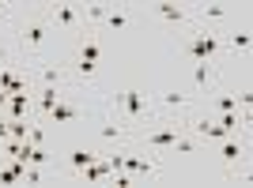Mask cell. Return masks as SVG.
Instances as JSON below:
<instances>
[{
	"label": "cell",
	"instance_id": "obj_10",
	"mask_svg": "<svg viewBox=\"0 0 253 188\" xmlns=\"http://www.w3.org/2000/svg\"><path fill=\"white\" fill-rule=\"evenodd\" d=\"M4 109H8V121H27V113H31V94H11Z\"/></svg>",
	"mask_w": 253,
	"mask_h": 188
},
{
	"label": "cell",
	"instance_id": "obj_7",
	"mask_svg": "<svg viewBox=\"0 0 253 188\" xmlns=\"http://www.w3.org/2000/svg\"><path fill=\"white\" fill-rule=\"evenodd\" d=\"M49 19L57 23V27H80V8L76 4H53V11H49Z\"/></svg>",
	"mask_w": 253,
	"mask_h": 188
},
{
	"label": "cell",
	"instance_id": "obj_21",
	"mask_svg": "<svg viewBox=\"0 0 253 188\" xmlns=\"http://www.w3.org/2000/svg\"><path fill=\"white\" fill-rule=\"evenodd\" d=\"M201 15H204V19H227L231 11L223 8V4H201Z\"/></svg>",
	"mask_w": 253,
	"mask_h": 188
},
{
	"label": "cell",
	"instance_id": "obj_8",
	"mask_svg": "<svg viewBox=\"0 0 253 188\" xmlns=\"http://www.w3.org/2000/svg\"><path fill=\"white\" fill-rule=\"evenodd\" d=\"M121 169L128 177H155V162H144V158H132V155H121Z\"/></svg>",
	"mask_w": 253,
	"mask_h": 188
},
{
	"label": "cell",
	"instance_id": "obj_28",
	"mask_svg": "<svg viewBox=\"0 0 253 188\" xmlns=\"http://www.w3.org/2000/svg\"><path fill=\"white\" fill-rule=\"evenodd\" d=\"M4 15H8V8H4V4H0V19H4Z\"/></svg>",
	"mask_w": 253,
	"mask_h": 188
},
{
	"label": "cell",
	"instance_id": "obj_5",
	"mask_svg": "<svg viewBox=\"0 0 253 188\" xmlns=\"http://www.w3.org/2000/svg\"><path fill=\"white\" fill-rule=\"evenodd\" d=\"M45 34H49L45 19H31V23H23V27H19V45H23V49H42Z\"/></svg>",
	"mask_w": 253,
	"mask_h": 188
},
{
	"label": "cell",
	"instance_id": "obj_6",
	"mask_svg": "<svg viewBox=\"0 0 253 188\" xmlns=\"http://www.w3.org/2000/svg\"><path fill=\"white\" fill-rule=\"evenodd\" d=\"M189 128H193L201 139H223V136H231V132H227L219 121H208V117H197V121H189Z\"/></svg>",
	"mask_w": 253,
	"mask_h": 188
},
{
	"label": "cell",
	"instance_id": "obj_2",
	"mask_svg": "<svg viewBox=\"0 0 253 188\" xmlns=\"http://www.w3.org/2000/svg\"><path fill=\"white\" fill-rule=\"evenodd\" d=\"M185 53H189V61L197 64V61H211L215 53H219V38L211 31H197L189 38V45H185Z\"/></svg>",
	"mask_w": 253,
	"mask_h": 188
},
{
	"label": "cell",
	"instance_id": "obj_16",
	"mask_svg": "<svg viewBox=\"0 0 253 188\" xmlns=\"http://www.w3.org/2000/svg\"><path fill=\"white\" fill-rule=\"evenodd\" d=\"M125 136H128L125 128H121V125H110V121H106V125L98 128V139H106V143H121Z\"/></svg>",
	"mask_w": 253,
	"mask_h": 188
},
{
	"label": "cell",
	"instance_id": "obj_27",
	"mask_svg": "<svg viewBox=\"0 0 253 188\" xmlns=\"http://www.w3.org/2000/svg\"><path fill=\"white\" fill-rule=\"evenodd\" d=\"M8 98H11L8 91H0V109H4V105H8Z\"/></svg>",
	"mask_w": 253,
	"mask_h": 188
},
{
	"label": "cell",
	"instance_id": "obj_11",
	"mask_svg": "<svg viewBox=\"0 0 253 188\" xmlns=\"http://www.w3.org/2000/svg\"><path fill=\"white\" fill-rule=\"evenodd\" d=\"M215 83V68L211 61H197L193 64V87H211Z\"/></svg>",
	"mask_w": 253,
	"mask_h": 188
},
{
	"label": "cell",
	"instance_id": "obj_25",
	"mask_svg": "<svg viewBox=\"0 0 253 188\" xmlns=\"http://www.w3.org/2000/svg\"><path fill=\"white\" fill-rule=\"evenodd\" d=\"M219 125L227 128V132H234L238 125H246V121H238V113H219Z\"/></svg>",
	"mask_w": 253,
	"mask_h": 188
},
{
	"label": "cell",
	"instance_id": "obj_9",
	"mask_svg": "<svg viewBox=\"0 0 253 188\" xmlns=\"http://www.w3.org/2000/svg\"><path fill=\"white\" fill-rule=\"evenodd\" d=\"M45 117H49L53 125H72V121H80L84 113H80V109H76L72 102H57V105H53V109H49Z\"/></svg>",
	"mask_w": 253,
	"mask_h": 188
},
{
	"label": "cell",
	"instance_id": "obj_12",
	"mask_svg": "<svg viewBox=\"0 0 253 188\" xmlns=\"http://www.w3.org/2000/svg\"><path fill=\"white\" fill-rule=\"evenodd\" d=\"M159 105H163V109H185V105H189V94L167 91V94H159Z\"/></svg>",
	"mask_w": 253,
	"mask_h": 188
},
{
	"label": "cell",
	"instance_id": "obj_20",
	"mask_svg": "<svg viewBox=\"0 0 253 188\" xmlns=\"http://www.w3.org/2000/svg\"><path fill=\"white\" fill-rule=\"evenodd\" d=\"M215 109H219V113H238V94H219V98H215Z\"/></svg>",
	"mask_w": 253,
	"mask_h": 188
},
{
	"label": "cell",
	"instance_id": "obj_17",
	"mask_svg": "<svg viewBox=\"0 0 253 188\" xmlns=\"http://www.w3.org/2000/svg\"><path fill=\"white\" fill-rule=\"evenodd\" d=\"M95 158H98V151H87V147H80V151H72L68 166H72V169H84V166H91Z\"/></svg>",
	"mask_w": 253,
	"mask_h": 188
},
{
	"label": "cell",
	"instance_id": "obj_23",
	"mask_svg": "<svg viewBox=\"0 0 253 188\" xmlns=\"http://www.w3.org/2000/svg\"><path fill=\"white\" fill-rule=\"evenodd\" d=\"M231 49H234V53H246V49H250V31L231 34Z\"/></svg>",
	"mask_w": 253,
	"mask_h": 188
},
{
	"label": "cell",
	"instance_id": "obj_24",
	"mask_svg": "<svg viewBox=\"0 0 253 188\" xmlns=\"http://www.w3.org/2000/svg\"><path fill=\"white\" fill-rule=\"evenodd\" d=\"M170 151H174V155H197V143H193V139H185V136H178V143L170 147Z\"/></svg>",
	"mask_w": 253,
	"mask_h": 188
},
{
	"label": "cell",
	"instance_id": "obj_13",
	"mask_svg": "<svg viewBox=\"0 0 253 188\" xmlns=\"http://www.w3.org/2000/svg\"><path fill=\"white\" fill-rule=\"evenodd\" d=\"M57 102H61V87H42V91H38V109H42V113H49Z\"/></svg>",
	"mask_w": 253,
	"mask_h": 188
},
{
	"label": "cell",
	"instance_id": "obj_4",
	"mask_svg": "<svg viewBox=\"0 0 253 188\" xmlns=\"http://www.w3.org/2000/svg\"><path fill=\"white\" fill-rule=\"evenodd\" d=\"M98 57H102V45H98L95 38H87V42L80 45V57H76V72L84 75V79H95V72H98L95 61Z\"/></svg>",
	"mask_w": 253,
	"mask_h": 188
},
{
	"label": "cell",
	"instance_id": "obj_22",
	"mask_svg": "<svg viewBox=\"0 0 253 188\" xmlns=\"http://www.w3.org/2000/svg\"><path fill=\"white\" fill-rule=\"evenodd\" d=\"M31 121H8V139H27Z\"/></svg>",
	"mask_w": 253,
	"mask_h": 188
},
{
	"label": "cell",
	"instance_id": "obj_19",
	"mask_svg": "<svg viewBox=\"0 0 253 188\" xmlns=\"http://www.w3.org/2000/svg\"><path fill=\"white\" fill-rule=\"evenodd\" d=\"M38 79H42V87H61V83H64L61 68H53V64H45L42 72H38Z\"/></svg>",
	"mask_w": 253,
	"mask_h": 188
},
{
	"label": "cell",
	"instance_id": "obj_15",
	"mask_svg": "<svg viewBox=\"0 0 253 188\" xmlns=\"http://www.w3.org/2000/svg\"><path fill=\"white\" fill-rule=\"evenodd\" d=\"M106 27H110V31H125V27H128V23H132V19H128V11H121V8H110V11H106Z\"/></svg>",
	"mask_w": 253,
	"mask_h": 188
},
{
	"label": "cell",
	"instance_id": "obj_18",
	"mask_svg": "<svg viewBox=\"0 0 253 188\" xmlns=\"http://www.w3.org/2000/svg\"><path fill=\"white\" fill-rule=\"evenodd\" d=\"M159 19H167V23H185V8H174V4H159Z\"/></svg>",
	"mask_w": 253,
	"mask_h": 188
},
{
	"label": "cell",
	"instance_id": "obj_1",
	"mask_svg": "<svg viewBox=\"0 0 253 188\" xmlns=\"http://www.w3.org/2000/svg\"><path fill=\"white\" fill-rule=\"evenodd\" d=\"M110 109H114L117 117H125L128 125H144V121H148V94L144 91H132V87H128V91H117L114 98H110Z\"/></svg>",
	"mask_w": 253,
	"mask_h": 188
},
{
	"label": "cell",
	"instance_id": "obj_3",
	"mask_svg": "<svg viewBox=\"0 0 253 188\" xmlns=\"http://www.w3.org/2000/svg\"><path fill=\"white\" fill-rule=\"evenodd\" d=\"M181 136V125H174V121H163V128H151V132H144V143L151 147V151H170V147L178 143Z\"/></svg>",
	"mask_w": 253,
	"mask_h": 188
},
{
	"label": "cell",
	"instance_id": "obj_26",
	"mask_svg": "<svg viewBox=\"0 0 253 188\" xmlns=\"http://www.w3.org/2000/svg\"><path fill=\"white\" fill-rule=\"evenodd\" d=\"M106 11H110V8H106V4H91V8H87V15L102 23V19H106Z\"/></svg>",
	"mask_w": 253,
	"mask_h": 188
},
{
	"label": "cell",
	"instance_id": "obj_14",
	"mask_svg": "<svg viewBox=\"0 0 253 188\" xmlns=\"http://www.w3.org/2000/svg\"><path fill=\"white\" fill-rule=\"evenodd\" d=\"M219 155H223V162H227V166H234V162L242 158V143H234L231 136H223V147H219Z\"/></svg>",
	"mask_w": 253,
	"mask_h": 188
}]
</instances>
